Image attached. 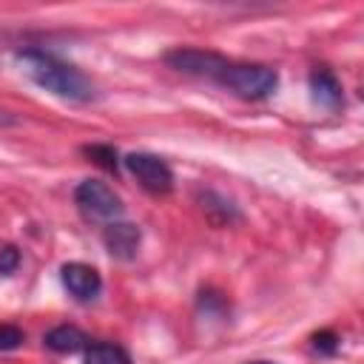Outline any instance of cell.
<instances>
[{
  "mask_svg": "<svg viewBox=\"0 0 364 364\" xmlns=\"http://www.w3.org/2000/svg\"><path fill=\"white\" fill-rule=\"evenodd\" d=\"M17 63H20L23 74L34 85H40L43 91H48V94H54L60 100L85 102V100L94 97L91 80L80 68L57 60L54 54H46V51H37V48H26V51H17Z\"/></svg>",
  "mask_w": 364,
  "mask_h": 364,
  "instance_id": "cell-1",
  "label": "cell"
},
{
  "mask_svg": "<svg viewBox=\"0 0 364 364\" xmlns=\"http://www.w3.org/2000/svg\"><path fill=\"white\" fill-rule=\"evenodd\" d=\"M222 88L233 91L242 100H264L276 91L279 74L270 65H250V63H230L219 80Z\"/></svg>",
  "mask_w": 364,
  "mask_h": 364,
  "instance_id": "cell-2",
  "label": "cell"
},
{
  "mask_svg": "<svg viewBox=\"0 0 364 364\" xmlns=\"http://www.w3.org/2000/svg\"><path fill=\"white\" fill-rule=\"evenodd\" d=\"M74 205L85 219L94 222H117L125 210L122 199L100 179H82L74 188Z\"/></svg>",
  "mask_w": 364,
  "mask_h": 364,
  "instance_id": "cell-3",
  "label": "cell"
},
{
  "mask_svg": "<svg viewBox=\"0 0 364 364\" xmlns=\"http://www.w3.org/2000/svg\"><path fill=\"white\" fill-rule=\"evenodd\" d=\"M165 63L173 68V71H179V74H188V77H202V80H213V82H219L222 80V74L228 71V65H230V60L228 57H222V54H216V51H208V48H173V51H168L165 54Z\"/></svg>",
  "mask_w": 364,
  "mask_h": 364,
  "instance_id": "cell-4",
  "label": "cell"
},
{
  "mask_svg": "<svg viewBox=\"0 0 364 364\" xmlns=\"http://www.w3.org/2000/svg\"><path fill=\"white\" fill-rule=\"evenodd\" d=\"M125 168L131 171V176L148 191V193H168L173 188V171L165 159L154 156V154H128L125 156Z\"/></svg>",
  "mask_w": 364,
  "mask_h": 364,
  "instance_id": "cell-5",
  "label": "cell"
},
{
  "mask_svg": "<svg viewBox=\"0 0 364 364\" xmlns=\"http://www.w3.org/2000/svg\"><path fill=\"white\" fill-rule=\"evenodd\" d=\"M60 279H63L65 290L74 299H80V301H91L102 290V276L91 264H85V262H68V264H63Z\"/></svg>",
  "mask_w": 364,
  "mask_h": 364,
  "instance_id": "cell-6",
  "label": "cell"
},
{
  "mask_svg": "<svg viewBox=\"0 0 364 364\" xmlns=\"http://www.w3.org/2000/svg\"><path fill=\"white\" fill-rule=\"evenodd\" d=\"M102 242H105V250L114 256V259H122V262H131L139 250V242H142V233L136 225L131 222H108L105 230H102Z\"/></svg>",
  "mask_w": 364,
  "mask_h": 364,
  "instance_id": "cell-7",
  "label": "cell"
},
{
  "mask_svg": "<svg viewBox=\"0 0 364 364\" xmlns=\"http://www.w3.org/2000/svg\"><path fill=\"white\" fill-rule=\"evenodd\" d=\"M310 91H313V100L324 108H338L344 102V94H341V82L336 80L333 71L327 68H316L310 74Z\"/></svg>",
  "mask_w": 364,
  "mask_h": 364,
  "instance_id": "cell-8",
  "label": "cell"
},
{
  "mask_svg": "<svg viewBox=\"0 0 364 364\" xmlns=\"http://www.w3.org/2000/svg\"><path fill=\"white\" fill-rule=\"evenodd\" d=\"M43 341L54 353H77V350H85L88 347V336L80 327H74V324H57V327H51Z\"/></svg>",
  "mask_w": 364,
  "mask_h": 364,
  "instance_id": "cell-9",
  "label": "cell"
},
{
  "mask_svg": "<svg viewBox=\"0 0 364 364\" xmlns=\"http://www.w3.org/2000/svg\"><path fill=\"white\" fill-rule=\"evenodd\" d=\"M82 364H131V355L111 341H97L85 347V361Z\"/></svg>",
  "mask_w": 364,
  "mask_h": 364,
  "instance_id": "cell-10",
  "label": "cell"
},
{
  "mask_svg": "<svg viewBox=\"0 0 364 364\" xmlns=\"http://www.w3.org/2000/svg\"><path fill=\"white\" fill-rule=\"evenodd\" d=\"M97 165H102L105 171H117V151L114 148H108V145H85L82 148Z\"/></svg>",
  "mask_w": 364,
  "mask_h": 364,
  "instance_id": "cell-11",
  "label": "cell"
},
{
  "mask_svg": "<svg viewBox=\"0 0 364 364\" xmlns=\"http://www.w3.org/2000/svg\"><path fill=\"white\" fill-rule=\"evenodd\" d=\"M23 344V330L14 324H0V350H14Z\"/></svg>",
  "mask_w": 364,
  "mask_h": 364,
  "instance_id": "cell-12",
  "label": "cell"
},
{
  "mask_svg": "<svg viewBox=\"0 0 364 364\" xmlns=\"http://www.w3.org/2000/svg\"><path fill=\"white\" fill-rule=\"evenodd\" d=\"M17 264H20V250L11 245L0 247V276H11L17 270Z\"/></svg>",
  "mask_w": 364,
  "mask_h": 364,
  "instance_id": "cell-13",
  "label": "cell"
},
{
  "mask_svg": "<svg viewBox=\"0 0 364 364\" xmlns=\"http://www.w3.org/2000/svg\"><path fill=\"white\" fill-rule=\"evenodd\" d=\"M313 347L321 350V353H333L336 350V336L333 333H318V336H313Z\"/></svg>",
  "mask_w": 364,
  "mask_h": 364,
  "instance_id": "cell-14",
  "label": "cell"
},
{
  "mask_svg": "<svg viewBox=\"0 0 364 364\" xmlns=\"http://www.w3.org/2000/svg\"><path fill=\"white\" fill-rule=\"evenodd\" d=\"M247 364H273V361H247Z\"/></svg>",
  "mask_w": 364,
  "mask_h": 364,
  "instance_id": "cell-15",
  "label": "cell"
}]
</instances>
